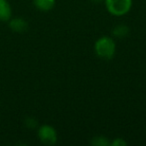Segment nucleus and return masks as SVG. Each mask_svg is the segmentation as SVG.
Returning a JSON list of instances; mask_svg holds the SVG:
<instances>
[{"label":"nucleus","instance_id":"f257e3e1","mask_svg":"<svg viewBox=\"0 0 146 146\" xmlns=\"http://www.w3.org/2000/svg\"><path fill=\"white\" fill-rule=\"evenodd\" d=\"M116 45L114 40L109 36H102L97 39L94 44V50L98 57L109 60L115 54Z\"/></svg>","mask_w":146,"mask_h":146},{"label":"nucleus","instance_id":"f03ea898","mask_svg":"<svg viewBox=\"0 0 146 146\" xmlns=\"http://www.w3.org/2000/svg\"><path fill=\"white\" fill-rule=\"evenodd\" d=\"M107 11L114 16L127 14L132 7V0H104Z\"/></svg>","mask_w":146,"mask_h":146},{"label":"nucleus","instance_id":"7ed1b4c3","mask_svg":"<svg viewBox=\"0 0 146 146\" xmlns=\"http://www.w3.org/2000/svg\"><path fill=\"white\" fill-rule=\"evenodd\" d=\"M38 138L45 145H54L57 142V132L53 126L45 124L39 127Z\"/></svg>","mask_w":146,"mask_h":146},{"label":"nucleus","instance_id":"20e7f679","mask_svg":"<svg viewBox=\"0 0 146 146\" xmlns=\"http://www.w3.org/2000/svg\"><path fill=\"white\" fill-rule=\"evenodd\" d=\"M11 14L12 11L7 0H0V20L8 21L11 18Z\"/></svg>","mask_w":146,"mask_h":146},{"label":"nucleus","instance_id":"39448f33","mask_svg":"<svg viewBox=\"0 0 146 146\" xmlns=\"http://www.w3.org/2000/svg\"><path fill=\"white\" fill-rule=\"evenodd\" d=\"M9 27L15 32H23L28 27V23L23 18H13L9 22Z\"/></svg>","mask_w":146,"mask_h":146},{"label":"nucleus","instance_id":"423d86ee","mask_svg":"<svg viewBox=\"0 0 146 146\" xmlns=\"http://www.w3.org/2000/svg\"><path fill=\"white\" fill-rule=\"evenodd\" d=\"M35 7L39 9L40 11H50L51 9L54 7L55 5V0H34L33 1Z\"/></svg>","mask_w":146,"mask_h":146},{"label":"nucleus","instance_id":"0eeeda50","mask_svg":"<svg viewBox=\"0 0 146 146\" xmlns=\"http://www.w3.org/2000/svg\"><path fill=\"white\" fill-rule=\"evenodd\" d=\"M129 32V28L126 25H117L113 29V35L118 38H123Z\"/></svg>","mask_w":146,"mask_h":146},{"label":"nucleus","instance_id":"6e6552de","mask_svg":"<svg viewBox=\"0 0 146 146\" xmlns=\"http://www.w3.org/2000/svg\"><path fill=\"white\" fill-rule=\"evenodd\" d=\"M91 143L95 146H107L110 145V142L108 141V139L104 136H96L93 138V140L91 141Z\"/></svg>","mask_w":146,"mask_h":146},{"label":"nucleus","instance_id":"1a4fd4ad","mask_svg":"<svg viewBox=\"0 0 146 146\" xmlns=\"http://www.w3.org/2000/svg\"><path fill=\"white\" fill-rule=\"evenodd\" d=\"M110 145L111 146H125V145H127V142L124 139H122V138H116L113 141L110 142Z\"/></svg>","mask_w":146,"mask_h":146},{"label":"nucleus","instance_id":"9d476101","mask_svg":"<svg viewBox=\"0 0 146 146\" xmlns=\"http://www.w3.org/2000/svg\"><path fill=\"white\" fill-rule=\"evenodd\" d=\"M25 124L27 125V127L34 128L35 126L37 125V122H36V120L33 119V118H27L26 121H25Z\"/></svg>","mask_w":146,"mask_h":146},{"label":"nucleus","instance_id":"9b49d317","mask_svg":"<svg viewBox=\"0 0 146 146\" xmlns=\"http://www.w3.org/2000/svg\"><path fill=\"white\" fill-rule=\"evenodd\" d=\"M91 1L94 3H98V2H101V1H104V0H91Z\"/></svg>","mask_w":146,"mask_h":146}]
</instances>
